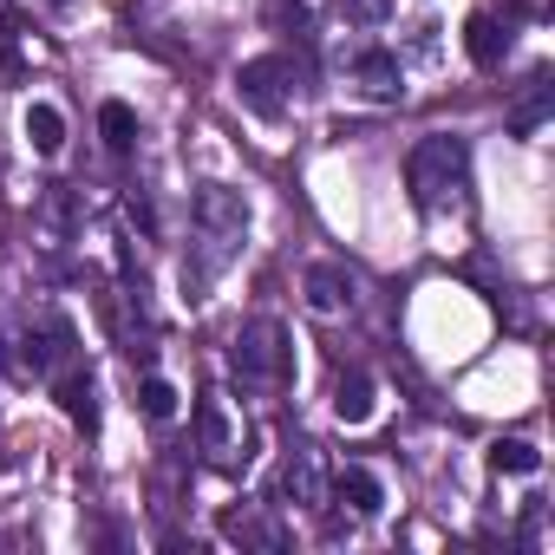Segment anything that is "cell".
Masks as SVG:
<instances>
[{"label":"cell","mask_w":555,"mask_h":555,"mask_svg":"<svg viewBox=\"0 0 555 555\" xmlns=\"http://www.w3.org/2000/svg\"><path fill=\"white\" fill-rule=\"evenodd\" d=\"M27 144H34L40 157H53V151L66 144V118H60L53 105H27Z\"/></svg>","instance_id":"cell-16"},{"label":"cell","mask_w":555,"mask_h":555,"mask_svg":"<svg viewBox=\"0 0 555 555\" xmlns=\"http://www.w3.org/2000/svg\"><path fill=\"white\" fill-rule=\"evenodd\" d=\"M190 255H183V295L190 301H203L209 295V282L242 255V235H248V203H242V190H229V183H203V190H190Z\"/></svg>","instance_id":"cell-1"},{"label":"cell","mask_w":555,"mask_h":555,"mask_svg":"<svg viewBox=\"0 0 555 555\" xmlns=\"http://www.w3.org/2000/svg\"><path fill=\"white\" fill-rule=\"evenodd\" d=\"M334 496H340L353 516H379V503H386V490H379V477H373L366 464H340V470H334Z\"/></svg>","instance_id":"cell-10"},{"label":"cell","mask_w":555,"mask_h":555,"mask_svg":"<svg viewBox=\"0 0 555 555\" xmlns=\"http://www.w3.org/2000/svg\"><path fill=\"white\" fill-rule=\"evenodd\" d=\"M542 112H548V73H529V86H522V99L509 112V131L516 138H535L542 131Z\"/></svg>","instance_id":"cell-13"},{"label":"cell","mask_w":555,"mask_h":555,"mask_svg":"<svg viewBox=\"0 0 555 555\" xmlns=\"http://www.w3.org/2000/svg\"><path fill=\"white\" fill-rule=\"evenodd\" d=\"M99 131H105V151L125 157V151L138 144V112H131L125 99H105V105H99Z\"/></svg>","instance_id":"cell-14"},{"label":"cell","mask_w":555,"mask_h":555,"mask_svg":"<svg viewBox=\"0 0 555 555\" xmlns=\"http://www.w3.org/2000/svg\"><path fill=\"white\" fill-rule=\"evenodd\" d=\"M138 405H144V418H177V386L170 379H157V373H144V386H138Z\"/></svg>","instance_id":"cell-18"},{"label":"cell","mask_w":555,"mask_h":555,"mask_svg":"<svg viewBox=\"0 0 555 555\" xmlns=\"http://www.w3.org/2000/svg\"><path fill=\"white\" fill-rule=\"evenodd\" d=\"M282 496L288 503H321V451L301 444L288 464H282Z\"/></svg>","instance_id":"cell-11"},{"label":"cell","mask_w":555,"mask_h":555,"mask_svg":"<svg viewBox=\"0 0 555 555\" xmlns=\"http://www.w3.org/2000/svg\"><path fill=\"white\" fill-rule=\"evenodd\" d=\"M405 190H412V203L431 209V216L464 209V190H470V151H464V138H425V144H412V157H405Z\"/></svg>","instance_id":"cell-2"},{"label":"cell","mask_w":555,"mask_h":555,"mask_svg":"<svg viewBox=\"0 0 555 555\" xmlns=\"http://www.w3.org/2000/svg\"><path fill=\"white\" fill-rule=\"evenodd\" d=\"M53 392H60V405H66V418H73V425H86V431L99 425V399H92V373H86L79 360L53 373Z\"/></svg>","instance_id":"cell-8"},{"label":"cell","mask_w":555,"mask_h":555,"mask_svg":"<svg viewBox=\"0 0 555 555\" xmlns=\"http://www.w3.org/2000/svg\"><path fill=\"white\" fill-rule=\"evenodd\" d=\"M373 405H379L373 373H366V366L340 373V386H334V412H340V425H366V418H373Z\"/></svg>","instance_id":"cell-9"},{"label":"cell","mask_w":555,"mask_h":555,"mask_svg":"<svg viewBox=\"0 0 555 555\" xmlns=\"http://www.w3.org/2000/svg\"><path fill=\"white\" fill-rule=\"evenodd\" d=\"M301 295H308V314L340 321V314L360 308V274H353L347 261H314V268L301 274Z\"/></svg>","instance_id":"cell-5"},{"label":"cell","mask_w":555,"mask_h":555,"mask_svg":"<svg viewBox=\"0 0 555 555\" xmlns=\"http://www.w3.org/2000/svg\"><path fill=\"white\" fill-rule=\"evenodd\" d=\"M235 92H242V105H248L255 118H282V112L295 105V60H288V53L248 60V66L235 73Z\"/></svg>","instance_id":"cell-4"},{"label":"cell","mask_w":555,"mask_h":555,"mask_svg":"<svg viewBox=\"0 0 555 555\" xmlns=\"http://www.w3.org/2000/svg\"><path fill=\"white\" fill-rule=\"evenodd\" d=\"M503 47H509V34H503L490 14H470V21H464V53H470L477 66H496V60H503Z\"/></svg>","instance_id":"cell-12"},{"label":"cell","mask_w":555,"mask_h":555,"mask_svg":"<svg viewBox=\"0 0 555 555\" xmlns=\"http://www.w3.org/2000/svg\"><path fill=\"white\" fill-rule=\"evenodd\" d=\"M222 535H235V542H248V548H282V542H288L282 529H274L268 516H255V509H229V516H222Z\"/></svg>","instance_id":"cell-15"},{"label":"cell","mask_w":555,"mask_h":555,"mask_svg":"<svg viewBox=\"0 0 555 555\" xmlns=\"http://www.w3.org/2000/svg\"><path fill=\"white\" fill-rule=\"evenodd\" d=\"M196 438H203V451H209V464H222V470H235L248 451H242V431H235V418H229V399H203L196 405Z\"/></svg>","instance_id":"cell-7"},{"label":"cell","mask_w":555,"mask_h":555,"mask_svg":"<svg viewBox=\"0 0 555 555\" xmlns=\"http://www.w3.org/2000/svg\"><path fill=\"white\" fill-rule=\"evenodd\" d=\"M334 14H340L347 27H379V21L392 14V0H334Z\"/></svg>","instance_id":"cell-19"},{"label":"cell","mask_w":555,"mask_h":555,"mask_svg":"<svg viewBox=\"0 0 555 555\" xmlns=\"http://www.w3.org/2000/svg\"><path fill=\"white\" fill-rule=\"evenodd\" d=\"M490 470L503 477H529V470H542V451L529 444V438H496V451H490Z\"/></svg>","instance_id":"cell-17"},{"label":"cell","mask_w":555,"mask_h":555,"mask_svg":"<svg viewBox=\"0 0 555 555\" xmlns=\"http://www.w3.org/2000/svg\"><path fill=\"white\" fill-rule=\"evenodd\" d=\"M347 86L366 92L373 105H392V99L405 92V73H399V60H392L386 47H360V53L347 60Z\"/></svg>","instance_id":"cell-6"},{"label":"cell","mask_w":555,"mask_h":555,"mask_svg":"<svg viewBox=\"0 0 555 555\" xmlns=\"http://www.w3.org/2000/svg\"><path fill=\"white\" fill-rule=\"evenodd\" d=\"M235 373H242V386H282L288 373H295V347H288V327L282 321H248L242 334H235Z\"/></svg>","instance_id":"cell-3"}]
</instances>
